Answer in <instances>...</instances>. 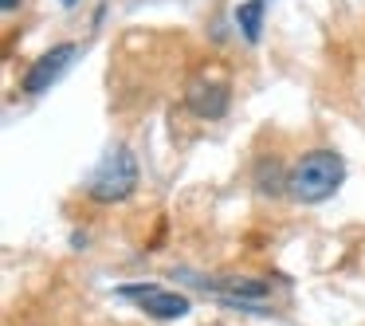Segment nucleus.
I'll return each instance as SVG.
<instances>
[{
    "mask_svg": "<svg viewBox=\"0 0 365 326\" xmlns=\"http://www.w3.org/2000/svg\"><path fill=\"white\" fill-rule=\"evenodd\" d=\"M341 181H346V161H341V153L310 150L291 165V185H287V193H291L299 205H322L326 197H334V193L341 189Z\"/></svg>",
    "mask_w": 365,
    "mask_h": 326,
    "instance_id": "f257e3e1",
    "label": "nucleus"
},
{
    "mask_svg": "<svg viewBox=\"0 0 365 326\" xmlns=\"http://www.w3.org/2000/svg\"><path fill=\"white\" fill-rule=\"evenodd\" d=\"M138 158L126 150V146H110L106 150V158L95 165V173H91L87 181V197L95 200V205H118V200H126L130 193L138 189Z\"/></svg>",
    "mask_w": 365,
    "mask_h": 326,
    "instance_id": "f03ea898",
    "label": "nucleus"
},
{
    "mask_svg": "<svg viewBox=\"0 0 365 326\" xmlns=\"http://www.w3.org/2000/svg\"><path fill=\"white\" fill-rule=\"evenodd\" d=\"M122 299L138 302L150 318H161V322H173V318H185L192 310L189 295L181 291H169V287H158V283H126L118 287Z\"/></svg>",
    "mask_w": 365,
    "mask_h": 326,
    "instance_id": "7ed1b4c3",
    "label": "nucleus"
},
{
    "mask_svg": "<svg viewBox=\"0 0 365 326\" xmlns=\"http://www.w3.org/2000/svg\"><path fill=\"white\" fill-rule=\"evenodd\" d=\"M75 51H79L75 44H56V48L43 51V56L24 71V83H20V87H24V95H43V91H48L51 83H56L59 75H63L67 67H71Z\"/></svg>",
    "mask_w": 365,
    "mask_h": 326,
    "instance_id": "20e7f679",
    "label": "nucleus"
},
{
    "mask_svg": "<svg viewBox=\"0 0 365 326\" xmlns=\"http://www.w3.org/2000/svg\"><path fill=\"white\" fill-rule=\"evenodd\" d=\"M228 103H232L228 83H192L189 95H185V106H189L197 118H208V122L224 118V114H228Z\"/></svg>",
    "mask_w": 365,
    "mask_h": 326,
    "instance_id": "39448f33",
    "label": "nucleus"
},
{
    "mask_svg": "<svg viewBox=\"0 0 365 326\" xmlns=\"http://www.w3.org/2000/svg\"><path fill=\"white\" fill-rule=\"evenodd\" d=\"M252 181H255V189H259L263 197H283L287 185H291V169H283L279 158H259L255 169H252Z\"/></svg>",
    "mask_w": 365,
    "mask_h": 326,
    "instance_id": "423d86ee",
    "label": "nucleus"
},
{
    "mask_svg": "<svg viewBox=\"0 0 365 326\" xmlns=\"http://www.w3.org/2000/svg\"><path fill=\"white\" fill-rule=\"evenodd\" d=\"M263 12H267V0H244V4H236V12H232L236 32L244 36L247 44H259V36H263Z\"/></svg>",
    "mask_w": 365,
    "mask_h": 326,
    "instance_id": "0eeeda50",
    "label": "nucleus"
},
{
    "mask_svg": "<svg viewBox=\"0 0 365 326\" xmlns=\"http://www.w3.org/2000/svg\"><path fill=\"white\" fill-rule=\"evenodd\" d=\"M16 4H20V0H0V9H4V12H12Z\"/></svg>",
    "mask_w": 365,
    "mask_h": 326,
    "instance_id": "6e6552de",
    "label": "nucleus"
},
{
    "mask_svg": "<svg viewBox=\"0 0 365 326\" xmlns=\"http://www.w3.org/2000/svg\"><path fill=\"white\" fill-rule=\"evenodd\" d=\"M59 4H67V9H71V4H75V0H59Z\"/></svg>",
    "mask_w": 365,
    "mask_h": 326,
    "instance_id": "1a4fd4ad",
    "label": "nucleus"
}]
</instances>
